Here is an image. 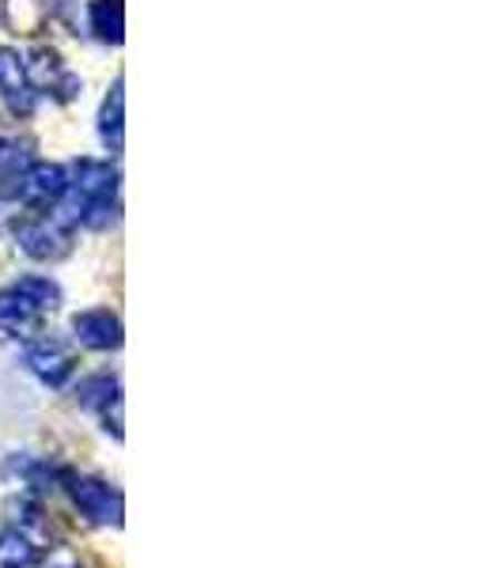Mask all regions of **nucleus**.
Masks as SVG:
<instances>
[{
  "mask_svg": "<svg viewBox=\"0 0 504 568\" xmlns=\"http://www.w3.org/2000/svg\"><path fill=\"white\" fill-rule=\"evenodd\" d=\"M8 182H12V186H0L4 197L23 201V205H31V209H50L65 194L69 171L61 168V163H27L16 175H8Z\"/></svg>",
  "mask_w": 504,
  "mask_h": 568,
  "instance_id": "2",
  "label": "nucleus"
},
{
  "mask_svg": "<svg viewBox=\"0 0 504 568\" xmlns=\"http://www.w3.org/2000/svg\"><path fill=\"white\" fill-rule=\"evenodd\" d=\"M0 95L12 99L16 110H31V99H27V72H23V58L16 50H0Z\"/></svg>",
  "mask_w": 504,
  "mask_h": 568,
  "instance_id": "11",
  "label": "nucleus"
},
{
  "mask_svg": "<svg viewBox=\"0 0 504 568\" xmlns=\"http://www.w3.org/2000/svg\"><path fill=\"white\" fill-rule=\"evenodd\" d=\"M20 168H27L23 149L16 141H4V136H0V175H16Z\"/></svg>",
  "mask_w": 504,
  "mask_h": 568,
  "instance_id": "15",
  "label": "nucleus"
},
{
  "mask_svg": "<svg viewBox=\"0 0 504 568\" xmlns=\"http://www.w3.org/2000/svg\"><path fill=\"white\" fill-rule=\"evenodd\" d=\"M16 243L31 258L50 262L69 251V232L61 224H53V216H27L16 224Z\"/></svg>",
  "mask_w": 504,
  "mask_h": 568,
  "instance_id": "4",
  "label": "nucleus"
},
{
  "mask_svg": "<svg viewBox=\"0 0 504 568\" xmlns=\"http://www.w3.org/2000/svg\"><path fill=\"white\" fill-rule=\"evenodd\" d=\"M125 84H122V77L114 80V88H110V95H107V103H103V114H99V136H103V144L107 149H122V136H125V122H122V106H125Z\"/></svg>",
  "mask_w": 504,
  "mask_h": 568,
  "instance_id": "12",
  "label": "nucleus"
},
{
  "mask_svg": "<svg viewBox=\"0 0 504 568\" xmlns=\"http://www.w3.org/2000/svg\"><path fill=\"white\" fill-rule=\"evenodd\" d=\"M114 194H118V175L110 163L99 160H80L72 171L65 194L58 201V213L53 224H61L65 232H72L77 224L103 227L114 216Z\"/></svg>",
  "mask_w": 504,
  "mask_h": 568,
  "instance_id": "1",
  "label": "nucleus"
},
{
  "mask_svg": "<svg viewBox=\"0 0 504 568\" xmlns=\"http://www.w3.org/2000/svg\"><path fill=\"white\" fill-rule=\"evenodd\" d=\"M72 329H77V342L88 345V349L107 353L122 345V323L110 311H84V315L72 318Z\"/></svg>",
  "mask_w": 504,
  "mask_h": 568,
  "instance_id": "8",
  "label": "nucleus"
},
{
  "mask_svg": "<svg viewBox=\"0 0 504 568\" xmlns=\"http://www.w3.org/2000/svg\"><path fill=\"white\" fill-rule=\"evenodd\" d=\"M23 72H27V84H34L53 99H72L80 91V80L72 77L65 69V61L53 50H34L31 58L23 61Z\"/></svg>",
  "mask_w": 504,
  "mask_h": 568,
  "instance_id": "5",
  "label": "nucleus"
},
{
  "mask_svg": "<svg viewBox=\"0 0 504 568\" xmlns=\"http://www.w3.org/2000/svg\"><path fill=\"white\" fill-rule=\"evenodd\" d=\"M65 489L72 504L91 519V524L103 527H122V493L110 489L107 481L99 478H77V474H65Z\"/></svg>",
  "mask_w": 504,
  "mask_h": 568,
  "instance_id": "3",
  "label": "nucleus"
},
{
  "mask_svg": "<svg viewBox=\"0 0 504 568\" xmlns=\"http://www.w3.org/2000/svg\"><path fill=\"white\" fill-rule=\"evenodd\" d=\"M88 20H91V31H95L103 42L118 45L125 39V4L122 0H91Z\"/></svg>",
  "mask_w": 504,
  "mask_h": 568,
  "instance_id": "10",
  "label": "nucleus"
},
{
  "mask_svg": "<svg viewBox=\"0 0 504 568\" xmlns=\"http://www.w3.org/2000/svg\"><path fill=\"white\" fill-rule=\"evenodd\" d=\"M27 364H31V372L39 375L42 383H50V387H61V383L72 375V368H77L72 353L61 342H53V337L34 342L31 349H27Z\"/></svg>",
  "mask_w": 504,
  "mask_h": 568,
  "instance_id": "6",
  "label": "nucleus"
},
{
  "mask_svg": "<svg viewBox=\"0 0 504 568\" xmlns=\"http://www.w3.org/2000/svg\"><path fill=\"white\" fill-rule=\"evenodd\" d=\"M42 546L31 535H23L20 527H8L0 535V568H39Z\"/></svg>",
  "mask_w": 504,
  "mask_h": 568,
  "instance_id": "9",
  "label": "nucleus"
},
{
  "mask_svg": "<svg viewBox=\"0 0 504 568\" xmlns=\"http://www.w3.org/2000/svg\"><path fill=\"white\" fill-rule=\"evenodd\" d=\"M110 398H118V383L110 379V375H95V379L80 383V402H84V406H99V402L107 406Z\"/></svg>",
  "mask_w": 504,
  "mask_h": 568,
  "instance_id": "14",
  "label": "nucleus"
},
{
  "mask_svg": "<svg viewBox=\"0 0 504 568\" xmlns=\"http://www.w3.org/2000/svg\"><path fill=\"white\" fill-rule=\"evenodd\" d=\"M42 318L46 311H39L23 292L16 288H4L0 292V329L12 337H34L42 329Z\"/></svg>",
  "mask_w": 504,
  "mask_h": 568,
  "instance_id": "7",
  "label": "nucleus"
},
{
  "mask_svg": "<svg viewBox=\"0 0 504 568\" xmlns=\"http://www.w3.org/2000/svg\"><path fill=\"white\" fill-rule=\"evenodd\" d=\"M12 288L23 292V296L31 300L34 307L46 311V315H50V311L61 304V288L50 277H20V281L12 284Z\"/></svg>",
  "mask_w": 504,
  "mask_h": 568,
  "instance_id": "13",
  "label": "nucleus"
}]
</instances>
